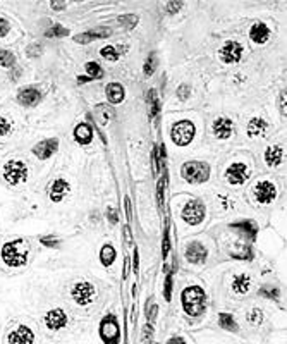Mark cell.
<instances>
[{"label":"cell","instance_id":"d6a6232c","mask_svg":"<svg viewBox=\"0 0 287 344\" xmlns=\"http://www.w3.org/2000/svg\"><path fill=\"white\" fill-rule=\"evenodd\" d=\"M69 34V28H64L62 24H53V26L45 33L47 38H62Z\"/></svg>","mask_w":287,"mask_h":344},{"label":"cell","instance_id":"6f0895ef","mask_svg":"<svg viewBox=\"0 0 287 344\" xmlns=\"http://www.w3.org/2000/svg\"><path fill=\"white\" fill-rule=\"evenodd\" d=\"M53 9H66V4H52Z\"/></svg>","mask_w":287,"mask_h":344},{"label":"cell","instance_id":"ffe728a7","mask_svg":"<svg viewBox=\"0 0 287 344\" xmlns=\"http://www.w3.org/2000/svg\"><path fill=\"white\" fill-rule=\"evenodd\" d=\"M250 38H251V42L258 43V45H263V43L270 38V28L266 26L263 21L255 23L250 29Z\"/></svg>","mask_w":287,"mask_h":344},{"label":"cell","instance_id":"9f6ffc18","mask_svg":"<svg viewBox=\"0 0 287 344\" xmlns=\"http://www.w3.org/2000/svg\"><path fill=\"white\" fill-rule=\"evenodd\" d=\"M138 265H140V255H138V250L135 252V270L138 272Z\"/></svg>","mask_w":287,"mask_h":344},{"label":"cell","instance_id":"7bdbcfd3","mask_svg":"<svg viewBox=\"0 0 287 344\" xmlns=\"http://www.w3.org/2000/svg\"><path fill=\"white\" fill-rule=\"evenodd\" d=\"M74 42L79 43V45H86V43L93 42V38L90 36V33L85 31V33H79V34H76V36H74Z\"/></svg>","mask_w":287,"mask_h":344},{"label":"cell","instance_id":"f907efd6","mask_svg":"<svg viewBox=\"0 0 287 344\" xmlns=\"http://www.w3.org/2000/svg\"><path fill=\"white\" fill-rule=\"evenodd\" d=\"M165 344H186V339L182 336H172V337H169V341Z\"/></svg>","mask_w":287,"mask_h":344},{"label":"cell","instance_id":"8fae6325","mask_svg":"<svg viewBox=\"0 0 287 344\" xmlns=\"http://www.w3.org/2000/svg\"><path fill=\"white\" fill-rule=\"evenodd\" d=\"M248 178H250V167L246 165L244 162H234V164H231L225 170L227 183L232 186H241L242 183H246Z\"/></svg>","mask_w":287,"mask_h":344},{"label":"cell","instance_id":"74e56055","mask_svg":"<svg viewBox=\"0 0 287 344\" xmlns=\"http://www.w3.org/2000/svg\"><path fill=\"white\" fill-rule=\"evenodd\" d=\"M90 36L93 38V40H97V38H107L112 34V29L110 28H95V29H90Z\"/></svg>","mask_w":287,"mask_h":344},{"label":"cell","instance_id":"ab89813d","mask_svg":"<svg viewBox=\"0 0 287 344\" xmlns=\"http://www.w3.org/2000/svg\"><path fill=\"white\" fill-rule=\"evenodd\" d=\"M42 52H43V47L40 45V43H31V45L26 48L28 57H40L42 55Z\"/></svg>","mask_w":287,"mask_h":344},{"label":"cell","instance_id":"277c9868","mask_svg":"<svg viewBox=\"0 0 287 344\" xmlns=\"http://www.w3.org/2000/svg\"><path fill=\"white\" fill-rule=\"evenodd\" d=\"M2 178L9 186H17L28 179V165L26 162L12 159L6 162L2 169Z\"/></svg>","mask_w":287,"mask_h":344},{"label":"cell","instance_id":"30bf717a","mask_svg":"<svg viewBox=\"0 0 287 344\" xmlns=\"http://www.w3.org/2000/svg\"><path fill=\"white\" fill-rule=\"evenodd\" d=\"M184 257L189 263L200 265L205 263L206 258H208V250H206V246L201 241H189L184 248Z\"/></svg>","mask_w":287,"mask_h":344},{"label":"cell","instance_id":"bcb514c9","mask_svg":"<svg viewBox=\"0 0 287 344\" xmlns=\"http://www.w3.org/2000/svg\"><path fill=\"white\" fill-rule=\"evenodd\" d=\"M170 294H172V274H167V279H165V299L167 301L170 299Z\"/></svg>","mask_w":287,"mask_h":344},{"label":"cell","instance_id":"e575fe53","mask_svg":"<svg viewBox=\"0 0 287 344\" xmlns=\"http://www.w3.org/2000/svg\"><path fill=\"white\" fill-rule=\"evenodd\" d=\"M236 248H239V252H231V255L234 258H239V260H250L253 257V252H251L250 246H241V244H236Z\"/></svg>","mask_w":287,"mask_h":344},{"label":"cell","instance_id":"f6af8a7d","mask_svg":"<svg viewBox=\"0 0 287 344\" xmlns=\"http://www.w3.org/2000/svg\"><path fill=\"white\" fill-rule=\"evenodd\" d=\"M105 215H107V219L110 220V224H117V222H119L117 210L113 208V206H108V208H107V212H105Z\"/></svg>","mask_w":287,"mask_h":344},{"label":"cell","instance_id":"4fadbf2b","mask_svg":"<svg viewBox=\"0 0 287 344\" xmlns=\"http://www.w3.org/2000/svg\"><path fill=\"white\" fill-rule=\"evenodd\" d=\"M43 322H45V327L48 329V331H61V329H64L67 326L69 322V317L66 313V310L62 308H53L50 310V312L45 313V317H43Z\"/></svg>","mask_w":287,"mask_h":344},{"label":"cell","instance_id":"680465c9","mask_svg":"<svg viewBox=\"0 0 287 344\" xmlns=\"http://www.w3.org/2000/svg\"><path fill=\"white\" fill-rule=\"evenodd\" d=\"M145 344H155V342H153V341H146Z\"/></svg>","mask_w":287,"mask_h":344},{"label":"cell","instance_id":"d6986e66","mask_svg":"<svg viewBox=\"0 0 287 344\" xmlns=\"http://www.w3.org/2000/svg\"><path fill=\"white\" fill-rule=\"evenodd\" d=\"M284 157H285L284 148L280 145H270L263 154L265 164L269 167H279L284 162Z\"/></svg>","mask_w":287,"mask_h":344},{"label":"cell","instance_id":"c3c4849f","mask_svg":"<svg viewBox=\"0 0 287 344\" xmlns=\"http://www.w3.org/2000/svg\"><path fill=\"white\" fill-rule=\"evenodd\" d=\"M181 7H182V2H169V4H167V6H165L167 12H169V14H176Z\"/></svg>","mask_w":287,"mask_h":344},{"label":"cell","instance_id":"7dc6e473","mask_svg":"<svg viewBox=\"0 0 287 344\" xmlns=\"http://www.w3.org/2000/svg\"><path fill=\"white\" fill-rule=\"evenodd\" d=\"M151 336H153V327L151 323H148V326L143 327V341H151Z\"/></svg>","mask_w":287,"mask_h":344},{"label":"cell","instance_id":"11a10c76","mask_svg":"<svg viewBox=\"0 0 287 344\" xmlns=\"http://www.w3.org/2000/svg\"><path fill=\"white\" fill-rule=\"evenodd\" d=\"M124 203H126V214H127V220H131V200H129V198H126V200H124Z\"/></svg>","mask_w":287,"mask_h":344},{"label":"cell","instance_id":"9a60e30c","mask_svg":"<svg viewBox=\"0 0 287 344\" xmlns=\"http://www.w3.org/2000/svg\"><path fill=\"white\" fill-rule=\"evenodd\" d=\"M57 150H59V140L57 138H48V140H43L31 148L33 155L40 160L50 159L53 154H57Z\"/></svg>","mask_w":287,"mask_h":344},{"label":"cell","instance_id":"83f0119b","mask_svg":"<svg viewBox=\"0 0 287 344\" xmlns=\"http://www.w3.org/2000/svg\"><path fill=\"white\" fill-rule=\"evenodd\" d=\"M85 69H86L88 78H90V80H102V78H103V69L100 67V64H98V62H93V61L86 62Z\"/></svg>","mask_w":287,"mask_h":344},{"label":"cell","instance_id":"836d02e7","mask_svg":"<svg viewBox=\"0 0 287 344\" xmlns=\"http://www.w3.org/2000/svg\"><path fill=\"white\" fill-rule=\"evenodd\" d=\"M117 23L122 24V26L127 28V29H131V28H135L136 24H138V16H136V14H126V16L119 17Z\"/></svg>","mask_w":287,"mask_h":344},{"label":"cell","instance_id":"db71d44e","mask_svg":"<svg viewBox=\"0 0 287 344\" xmlns=\"http://www.w3.org/2000/svg\"><path fill=\"white\" fill-rule=\"evenodd\" d=\"M158 200L163 203V181H158Z\"/></svg>","mask_w":287,"mask_h":344},{"label":"cell","instance_id":"7c38bea8","mask_svg":"<svg viewBox=\"0 0 287 344\" xmlns=\"http://www.w3.org/2000/svg\"><path fill=\"white\" fill-rule=\"evenodd\" d=\"M242 52H244V48H242L239 42L229 40L219 48V57L225 64H236L242 59Z\"/></svg>","mask_w":287,"mask_h":344},{"label":"cell","instance_id":"f1b7e54d","mask_svg":"<svg viewBox=\"0 0 287 344\" xmlns=\"http://www.w3.org/2000/svg\"><path fill=\"white\" fill-rule=\"evenodd\" d=\"M246 320H248L250 326H260L261 322H263V312H261L260 308H251L246 312Z\"/></svg>","mask_w":287,"mask_h":344},{"label":"cell","instance_id":"d4e9b609","mask_svg":"<svg viewBox=\"0 0 287 344\" xmlns=\"http://www.w3.org/2000/svg\"><path fill=\"white\" fill-rule=\"evenodd\" d=\"M250 286H251V277L248 274L236 275V277L232 279V282H231L232 291H234L236 294H246L250 291Z\"/></svg>","mask_w":287,"mask_h":344},{"label":"cell","instance_id":"7402d4cb","mask_svg":"<svg viewBox=\"0 0 287 344\" xmlns=\"http://www.w3.org/2000/svg\"><path fill=\"white\" fill-rule=\"evenodd\" d=\"M231 229H236L239 231V234H244L248 236L251 241L256 239V234H258V225H256L253 220H239V222H234L231 224Z\"/></svg>","mask_w":287,"mask_h":344},{"label":"cell","instance_id":"6da1fadb","mask_svg":"<svg viewBox=\"0 0 287 344\" xmlns=\"http://www.w3.org/2000/svg\"><path fill=\"white\" fill-rule=\"evenodd\" d=\"M29 252H31L29 241L24 238H17L4 244L2 250H0V257H2V262L9 267H23V265L28 263Z\"/></svg>","mask_w":287,"mask_h":344},{"label":"cell","instance_id":"b9f144b4","mask_svg":"<svg viewBox=\"0 0 287 344\" xmlns=\"http://www.w3.org/2000/svg\"><path fill=\"white\" fill-rule=\"evenodd\" d=\"M191 93V86L187 85V83H182V85L177 88V97H179V100H186L187 97H189Z\"/></svg>","mask_w":287,"mask_h":344},{"label":"cell","instance_id":"2e32d148","mask_svg":"<svg viewBox=\"0 0 287 344\" xmlns=\"http://www.w3.org/2000/svg\"><path fill=\"white\" fill-rule=\"evenodd\" d=\"M212 132H214L215 138H219V140H229V138L234 135V122L229 117H217L214 121V124H212Z\"/></svg>","mask_w":287,"mask_h":344},{"label":"cell","instance_id":"44dd1931","mask_svg":"<svg viewBox=\"0 0 287 344\" xmlns=\"http://www.w3.org/2000/svg\"><path fill=\"white\" fill-rule=\"evenodd\" d=\"M72 135H74V140H76L79 145H88L91 143L93 140V127L88 124V122H81V124L74 127Z\"/></svg>","mask_w":287,"mask_h":344},{"label":"cell","instance_id":"603a6c76","mask_svg":"<svg viewBox=\"0 0 287 344\" xmlns=\"http://www.w3.org/2000/svg\"><path fill=\"white\" fill-rule=\"evenodd\" d=\"M269 129V122H266L263 117H253L248 122V127H246V132H248L250 138H258L261 135H265V131Z\"/></svg>","mask_w":287,"mask_h":344},{"label":"cell","instance_id":"f546056e","mask_svg":"<svg viewBox=\"0 0 287 344\" xmlns=\"http://www.w3.org/2000/svg\"><path fill=\"white\" fill-rule=\"evenodd\" d=\"M157 67H158V57H157L155 52H151L150 55L146 57V62H145V67H143V72H145L146 78H150L153 72L157 71Z\"/></svg>","mask_w":287,"mask_h":344},{"label":"cell","instance_id":"8992f818","mask_svg":"<svg viewBox=\"0 0 287 344\" xmlns=\"http://www.w3.org/2000/svg\"><path fill=\"white\" fill-rule=\"evenodd\" d=\"M98 334H100L103 344H119V341H121V326H119V320L113 313H108L102 318Z\"/></svg>","mask_w":287,"mask_h":344},{"label":"cell","instance_id":"4dcf8cb0","mask_svg":"<svg viewBox=\"0 0 287 344\" xmlns=\"http://www.w3.org/2000/svg\"><path fill=\"white\" fill-rule=\"evenodd\" d=\"M0 66L6 69L16 66V53L12 50H0Z\"/></svg>","mask_w":287,"mask_h":344},{"label":"cell","instance_id":"cb8c5ba5","mask_svg":"<svg viewBox=\"0 0 287 344\" xmlns=\"http://www.w3.org/2000/svg\"><path fill=\"white\" fill-rule=\"evenodd\" d=\"M105 91H107V100L110 103H113V105L124 102L126 91H124V86H122L121 83H108Z\"/></svg>","mask_w":287,"mask_h":344},{"label":"cell","instance_id":"ac0fdd59","mask_svg":"<svg viewBox=\"0 0 287 344\" xmlns=\"http://www.w3.org/2000/svg\"><path fill=\"white\" fill-rule=\"evenodd\" d=\"M69 191H71V184L62 178L53 179V183L48 186V196H50V200L53 201V203L62 201L67 196Z\"/></svg>","mask_w":287,"mask_h":344},{"label":"cell","instance_id":"f35d334b","mask_svg":"<svg viewBox=\"0 0 287 344\" xmlns=\"http://www.w3.org/2000/svg\"><path fill=\"white\" fill-rule=\"evenodd\" d=\"M12 132V119L0 117V136H7Z\"/></svg>","mask_w":287,"mask_h":344},{"label":"cell","instance_id":"7a4b0ae2","mask_svg":"<svg viewBox=\"0 0 287 344\" xmlns=\"http://www.w3.org/2000/svg\"><path fill=\"white\" fill-rule=\"evenodd\" d=\"M182 310L189 317H201L206 310V293L201 286H187L181 293Z\"/></svg>","mask_w":287,"mask_h":344},{"label":"cell","instance_id":"52a82bcc","mask_svg":"<svg viewBox=\"0 0 287 344\" xmlns=\"http://www.w3.org/2000/svg\"><path fill=\"white\" fill-rule=\"evenodd\" d=\"M72 301L79 307H88L97 299V288L90 281H79L71 289Z\"/></svg>","mask_w":287,"mask_h":344},{"label":"cell","instance_id":"60d3db41","mask_svg":"<svg viewBox=\"0 0 287 344\" xmlns=\"http://www.w3.org/2000/svg\"><path fill=\"white\" fill-rule=\"evenodd\" d=\"M40 243L48 248H59V239L55 236H43V238H40Z\"/></svg>","mask_w":287,"mask_h":344},{"label":"cell","instance_id":"9c48e42d","mask_svg":"<svg viewBox=\"0 0 287 344\" xmlns=\"http://www.w3.org/2000/svg\"><path fill=\"white\" fill-rule=\"evenodd\" d=\"M251 193H253V198H255L256 203L270 205L272 201L277 198V195H279V189H277V186L272 183V181L261 179V181H258V183L253 186Z\"/></svg>","mask_w":287,"mask_h":344},{"label":"cell","instance_id":"681fc988","mask_svg":"<svg viewBox=\"0 0 287 344\" xmlns=\"http://www.w3.org/2000/svg\"><path fill=\"white\" fill-rule=\"evenodd\" d=\"M169 248H170L169 233H167V231H165V236H163V257H167V253H169Z\"/></svg>","mask_w":287,"mask_h":344},{"label":"cell","instance_id":"ba28073f","mask_svg":"<svg viewBox=\"0 0 287 344\" xmlns=\"http://www.w3.org/2000/svg\"><path fill=\"white\" fill-rule=\"evenodd\" d=\"M181 217L186 224L198 225V224H201L206 217V206L201 200L193 198V200L187 201L184 206H182Z\"/></svg>","mask_w":287,"mask_h":344},{"label":"cell","instance_id":"5b68a950","mask_svg":"<svg viewBox=\"0 0 287 344\" xmlns=\"http://www.w3.org/2000/svg\"><path fill=\"white\" fill-rule=\"evenodd\" d=\"M195 135H196L195 122L187 119L177 121L176 124L170 127V140L172 143H176L177 146H187L193 141Z\"/></svg>","mask_w":287,"mask_h":344},{"label":"cell","instance_id":"d590c367","mask_svg":"<svg viewBox=\"0 0 287 344\" xmlns=\"http://www.w3.org/2000/svg\"><path fill=\"white\" fill-rule=\"evenodd\" d=\"M148 102H151V117H155L158 114V110H160V102H158L157 90L148 91Z\"/></svg>","mask_w":287,"mask_h":344},{"label":"cell","instance_id":"f5cc1de1","mask_svg":"<svg viewBox=\"0 0 287 344\" xmlns=\"http://www.w3.org/2000/svg\"><path fill=\"white\" fill-rule=\"evenodd\" d=\"M280 114L285 116V90L280 91Z\"/></svg>","mask_w":287,"mask_h":344},{"label":"cell","instance_id":"816d5d0a","mask_svg":"<svg viewBox=\"0 0 287 344\" xmlns=\"http://www.w3.org/2000/svg\"><path fill=\"white\" fill-rule=\"evenodd\" d=\"M157 313H158V307H157L155 303H153V304H151V308H150V312H148V318H150V322H155Z\"/></svg>","mask_w":287,"mask_h":344},{"label":"cell","instance_id":"5bb4252c","mask_svg":"<svg viewBox=\"0 0 287 344\" xmlns=\"http://www.w3.org/2000/svg\"><path fill=\"white\" fill-rule=\"evenodd\" d=\"M43 98V93L36 86H24L17 91L16 100L23 107H36Z\"/></svg>","mask_w":287,"mask_h":344},{"label":"cell","instance_id":"ee69618b","mask_svg":"<svg viewBox=\"0 0 287 344\" xmlns=\"http://www.w3.org/2000/svg\"><path fill=\"white\" fill-rule=\"evenodd\" d=\"M9 31H11V23L6 17H0V38L7 36Z\"/></svg>","mask_w":287,"mask_h":344},{"label":"cell","instance_id":"4316f807","mask_svg":"<svg viewBox=\"0 0 287 344\" xmlns=\"http://www.w3.org/2000/svg\"><path fill=\"white\" fill-rule=\"evenodd\" d=\"M219 326L224 329V331H229V332L239 331V326H237V322L232 313H225V312L219 313Z\"/></svg>","mask_w":287,"mask_h":344},{"label":"cell","instance_id":"484cf974","mask_svg":"<svg viewBox=\"0 0 287 344\" xmlns=\"http://www.w3.org/2000/svg\"><path fill=\"white\" fill-rule=\"evenodd\" d=\"M116 257H117V252L116 248H113V244L110 243H105L100 250V262L103 267H110V265L116 262Z\"/></svg>","mask_w":287,"mask_h":344},{"label":"cell","instance_id":"8d00e7d4","mask_svg":"<svg viewBox=\"0 0 287 344\" xmlns=\"http://www.w3.org/2000/svg\"><path fill=\"white\" fill-rule=\"evenodd\" d=\"M260 294L261 296H265V298H270V299H279V288H275V286H261V289H260Z\"/></svg>","mask_w":287,"mask_h":344},{"label":"cell","instance_id":"e0dca14e","mask_svg":"<svg viewBox=\"0 0 287 344\" xmlns=\"http://www.w3.org/2000/svg\"><path fill=\"white\" fill-rule=\"evenodd\" d=\"M9 344H34V332L28 326H17L7 336Z\"/></svg>","mask_w":287,"mask_h":344},{"label":"cell","instance_id":"1f68e13d","mask_svg":"<svg viewBox=\"0 0 287 344\" xmlns=\"http://www.w3.org/2000/svg\"><path fill=\"white\" fill-rule=\"evenodd\" d=\"M100 55L103 59H107V61L116 62V61H119V57H121V52H117V48L113 45H105L100 48Z\"/></svg>","mask_w":287,"mask_h":344},{"label":"cell","instance_id":"3957f363","mask_svg":"<svg viewBox=\"0 0 287 344\" xmlns=\"http://www.w3.org/2000/svg\"><path fill=\"white\" fill-rule=\"evenodd\" d=\"M182 179L191 184H201L206 183L210 178V165L201 160H189L184 162L181 167Z\"/></svg>","mask_w":287,"mask_h":344}]
</instances>
